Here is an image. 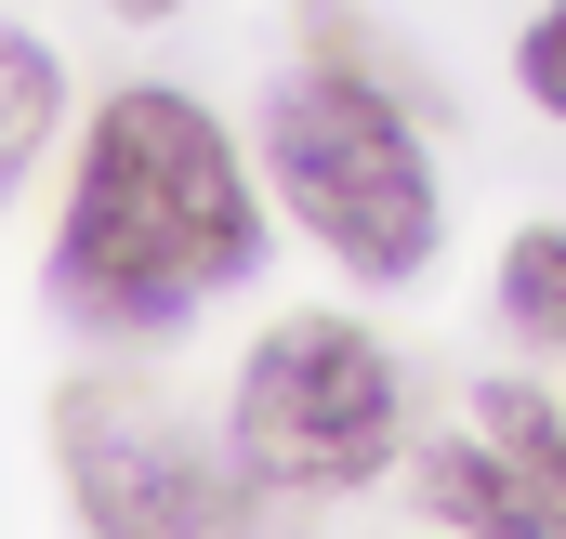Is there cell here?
<instances>
[{
  "label": "cell",
  "mask_w": 566,
  "mask_h": 539,
  "mask_svg": "<svg viewBox=\"0 0 566 539\" xmlns=\"http://www.w3.org/2000/svg\"><path fill=\"white\" fill-rule=\"evenodd\" d=\"M264 171H277V198L303 211V237L343 276H369V289H396V276H422L448 251V198H434L422 133L356 66H303L277 106H264Z\"/></svg>",
  "instance_id": "cell-2"
},
{
  "label": "cell",
  "mask_w": 566,
  "mask_h": 539,
  "mask_svg": "<svg viewBox=\"0 0 566 539\" xmlns=\"http://www.w3.org/2000/svg\"><path fill=\"white\" fill-rule=\"evenodd\" d=\"M554 474H566V408H554Z\"/></svg>",
  "instance_id": "cell-9"
},
{
  "label": "cell",
  "mask_w": 566,
  "mask_h": 539,
  "mask_svg": "<svg viewBox=\"0 0 566 539\" xmlns=\"http://www.w3.org/2000/svg\"><path fill=\"white\" fill-rule=\"evenodd\" d=\"M53 461H66V500L106 539H211L264 500L238 474V447L211 461L145 382H66L53 395Z\"/></svg>",
  "instance_id": "cell-4"
},
{
  "label": "cell",
  "mask_w": 566,
  "mask_h": 539,
  "mask_svg": "<svg viewBox=\"0 0 566 539\" xmlns=\"http://www.w3.org/2000/svg\"><path fill=\"white\" fill-rule=\"evenodd\" d=\"M119 13H171V0H119Z\"/></svg>",
  "instance_id": "cell-10"
},
{
  "label": "cell",
  "mask_w": 566,
  "mask_h": 539,
  "mask_svg": "<svg viewBox=\"0 0 566 539\" xmlns=\"http://www.w3.org/2000/svg\"><path fill=\"white\" fill-rule=\"evenodd\" d=\"M53 119H66V66L27 40V27H0V198L40 171V145H53Z\"/></svg>",
  "instance_id": "cell-6"
},
{
  "label": "cell",
  "mask_w": 566,
  "mask_h": 539,
  "mask_svg": "<svg viewBox=\"0 0 566 539\" xmlns=\"http://www.w3.org/2000/svg\"><path fill=\"white\" fill-rule=\"evenodd\" d=\"M409 487H422V514H448V527H488V539H566V474H554V461H527V447H501V434L434 447Z\"/></svg>",
  "instance_id": "cell-5"
},
{
  "label": "cell",
  "mask_w": 566,
  "mask_h": 539,
  "mask_svg": "<svg viewBox=\"0 0 566 539\" xmlns=\"http://www.w3.org/2000/svg\"><path fill=\"white\" fill-rule=\"evenodd\" d=\"M251 264H264V198H251L224 119H198L158 80L106 93L80 184H66V224H53V303L80 329H171Z\"/></svg>",
  "instance_id": "cell-1"
},
{
  "label": "cell",
  "mask_w": 566,
  "mask_h": 539,
  "mask_svg": "<svg viewBox=\"0 0 566 539\" xmlns=\"http://www.w3.org/2000/svg\"><path fill=\"white\" fill-rule=\"evenodd\" d=\"M501 316L541 329V342H566V224H527L501 251Z\"/></svg>",
  "instance_id": "cell-7"
},
{
  "label": "cell",
  "mask_w": 566,
  "mask_h": 539,
  "mask_svg": "<svg viewBox=\"0 0 566 539\" xmlns=\"http://www.w3.org/2000/svg\"><path fill=\"white\" fill-rule=\"evenodd\" d=\"M224 447L264 500H343L369 487L396 447H409V395H396V356L356 329V316H290L251 342L238 395H224Z\"/></svg>",
  "instance_id": "cell-3"
},
{
  "label": "cell",
  "mask_w": 566,
  "mask_h": 539,
  "mask_svg": "<svg viewBox=\"0 0 566 539\" xmlns=\"http://www.w3.org/2000/svg\"><path fill=\"white\" fill-rule=\"evenodd\" d=\"M514 80H527V106H541V119H566V0H541V13H527Z\"/></svg>",
  "instance_id": "cell-8"
}]
</instances>
